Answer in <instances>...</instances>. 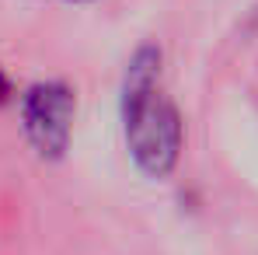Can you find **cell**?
Returning a JSON list of instances; mask_svg holds the SVG:
<instances>
[{
  "instance_id": "cell-1",
  "label": "cell",
  "mask_w": 258,
  "mask_h": 255,
  "mask_svg": "<svg viewBox=\"0 0 258 255\" xmlns=\"http://www.w3.org/2000/svg\"><path fill=\"white\" fill-rule=\"evenodd\" d=\"M122 126H126V143H129V154H133L136 168L147 178L171 175L178 158H181L185 126H181L178 109L161 91L154 98H147L136 112H129L122 119Z\"/></svg>"
},
{
  "instance_id": "cell-2",
  "label": "cell",
  "mask_w": 258,
  "mask_h": 255,
  "mask_svg": "<svg viewBox=\"0 0 258 255\" xmlns=\"http://www.w3.org/2000/svg\"><path fill=\"white\" fill-rule=\"evenodd\" d=\"M74 112H77V98L63 81H42V84L28 87V94L21 101V119H25V133H28L32 147L42 158L56 161L67 154Z\"/></svg>"
},
{
  "instance_id": "cell-3",
  "label": "cell",
  "mask_w": 258,
  "mask_h": 255,
  "mask_svg": "<svg viewBox=\"0 0 258 255\" xmlns=\"http://www.w3.org/2000/svg\"><path fill=\"white\" fill-rule=\"evenodd\" d=\"M161 91V49L157 45H140L133 53L122 77V94H119V112L126 119L129 112H136L147 98H154Z\"/></svg>"
},
{
  "instance_id": "cell-4",
  "label": "cell",
  "mask_w": 258,
  "mask_h": 255,
  "mask_svg": "<svg viewBox=\"0 0 258 255\" xmlns=\"http://www.w3.org/2000/svg\"><path fill=\"white\" fill-rule=\"evenodd\" d=\"M7 94H11V81H7V74L0 70V105L7 101Z\"/></svg>"
},
{
  "instance_id": "cell-5",
  "label": "cell",
  "mask_w": 258,
  "mask_h": 255,
  "mask_svg": "<svg viewBox=\"0 0 258 255\" xmlns=\"http://www.w3.org/2000/svg\"><path fill=\"white\" fill-rule=\"evenodd\" d=\"M77 4H84V0H77Z\"/></svg>"
}]
</instances>
